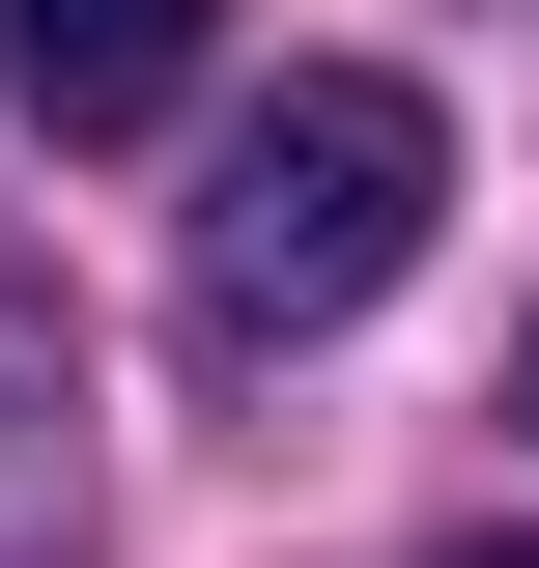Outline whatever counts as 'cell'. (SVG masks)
Wrapping results in <instances>:
<instances>
[{"mask_svg":"<svg viewBox=\"0 0 539 568\" xmlns=\"http://www.w3.org/2000/svg\"><path fill=\"white\" fill-rule=\"evenodd\" d=\"M426 200H455L426 85L313 58L284 114H227V200H200V313H227V342H340V313H369V284L426 256Z\"/></svg>","mask_w":539,"mask_h":568,"instance_id":"6da1fadb","label":"cell"},{"mask_svg":"<svg viewBox=\"0 0 539 568\" xmlns=\"http://www.w3.org/2000/svg\"><path fill=\"white\" fill-rule=\"evenodd\" d=\"M200 58H227V0H0V85H29L58 142H142Z\"/></svg>","mask_w":539,"mask_h":568,"instance_id":"7a4b0ae2","label":"cell"},{"mask_svg":"<svg viewBox=\"0 0 539 568\" xmlns=\"http://www.w3.org/2000/svg\"><path fill=\"white\" fill-rule=\"evenodd\" d=\"M455 568H539V540H455Z\"/></svg>","mask_w":539,"mask_h":568,"instance_id":"3957f363","label":"cell"}]
</instances>
